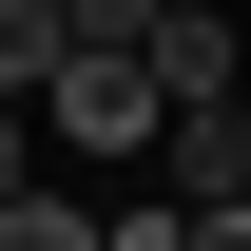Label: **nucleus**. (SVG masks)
Instances as JSON below:
<instances>
[{
  "mask_svg": "<svg viewBox=\"0 0 251 251\" xmlns=\"http://www.w3.org/2000/svg\"><path fill=\"white\" fill-rule=\"evenodd\" d=\"M39 116H58L77 155H155V135H174V77L135 58V39H77V58L39 77Z\"/></svg>",
  "mask_w": 251,
  "mask_h": 251,
  "instance_id": "obj_1",
  "label": "nucleus"
},
{
  "mask_svg": "<svg viewBox=\"0 0 251 251\" xmlns=\"http://www.w3.org/2000/svg\"><path fill=\"white\" fill-rule=\"evenodd\" d=\"M135 58H155L174 97H232V77H251V20H232V0H174V20L135 39Z\"/></svg>",
  "mask_w": 251,
  "mask_h": 251,
  "instance_id": "obj_2",
  "label": "nucleus"
},
{
  "mask_svg": "<svg viewBox=\"0 0 251 251\" xmlns=\"http://www.w3.org/2000/svg\"><path fill=\"white\" fill-rule=\"evenodd\" d=\"M174 193H251V97H174Z\"/></svg>",
  "mask_w": 251,
  "mask_h": 251,
  "instance_id": "obj_3",
  "label": "nucleus"
},
{
  "mask_svg": "<svg viewBox=\"0 0 251 251\" xmlns=\"http://www.w3.org/2000/svg\"><path fill=\"white\" fill-rule=\"evenodd\" d=\"M58 58H77V20H58V0H0V97H39Z\"/></svg>",
  "mask_w": 251,
  "mask_h": 251,
  "instance_id": "obj_4",
  "label": "nucleus"
},
{
  "mask_svg": "<svg viewBox=\"0 0 251 251\" xmlns=\"http://www.w3.org/2000/svg\"><path fill=\"white\" fill-rule=\"evenodd\" d=\"M0 251H116V213H77V193H0Z\"/></svg>",
  "mask_w": 251,
  "mask_h": 251,
  "instance_id": "obj_5",
  "label": "nucleus"
},
{
  "mask_svg": "<svg viewBox=\"0 0 251 251\" xmlns=\"http://www.w3.org/2000/svg\"><path fill=\"white\" fill-rule=\"evenodd\" d=\"M58 20H77V39H155L174 0H58Z\"/></svg>",
  "mask_w": 251,
  "mask_h": 251,
  "instance_id": "obj_6",
  "label": "nucleus"
},
{
  "mask_svg": "<svg viewBox=\"0 0 251 251\" xmlns=\"http://www.w3.org/2000/svg\"><path fill=\"white\" fill-rule=\"evenodd\" d=\"M193 251H251V193H193Z\"/></svg>",
  "mask_w": 251,
  "mask_h": 251,
  "instance_id": "obj_7",
  "label": "nucleus"
}]
</instances>
